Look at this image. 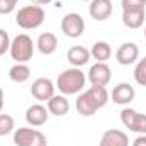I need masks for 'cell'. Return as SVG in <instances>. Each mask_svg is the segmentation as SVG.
<instances>
[{
	"instance_id": "cell-1",
	"label": "cell",
	"mask_w": 146,
	"mask_h": 146,
	"mask_svg": "<svg viewBox=\"0 0 146 146\" xmlns=\"http://www.w3.org/2000/svg\"><path fill=\"white\" fill-rule=\"evenodd\" d=\"M107 102H109V92L106 90V87H94L92 85L88 90H85L78 95L75 107L78 110V114L90 117L99 109H102Z\"/></svg>"
},
{
	"instance_id": "cell-2",
	"label": "cell",
	"mask_w": 146,
	"mask_h": 146,
	"mask_svg": "<svg viewBox=\"0 0 146 146\" xmlns=\"http://www.w3.org/2000/svg\"><path fill=\"white\" fill-rule=\"evenodd\" d=\"M85 82H87L85 73L82 72L80 68L73 66V68H68V70H65V72H61L58 75L56 88L63 95H73V94H78V92L83 90Z\"/></svg>"
},
{
	"instance_id": "cell-3",
	"label": "cell",
	"mask_w": 146,
	"mask_h": 146,
	"mask_svg": "<svg viewBox=\"0 0 146 146\" xmlns=\"http://www.w3.org/2000/svg\"><path fill=\"white\" fill-rule=\"evenodd\" d=\"M46 19V14L42 10V7L39 5H26L22 9H19V12L15 14V22L19 27L29 31V29H37Z\"/></svg>"
},
{
	"instance_id": "cell-4",
	"label": "cell",
	"mask_w": 146,
	"mask_h": 146,
	"mask_svg": "<svg viewBox=\"0 0 146 146\" xmlns=\"http://www.w3.org/2000/svg\"><path fill=\"white\" fill-rule=\"evenodd\" d=\"M10 56L17 63H27L33 60L34 54V42L27 34H19L10 42Z\"/></svg>"
},
{
	"instance_id": "cell-5",
	"label": "cell",
	"mask_w": 146,
	"mask_h": 146,
	"mask_svg": "<svg viewBox=\"0 0 146 146\" xmlns=\"http://www.w3.org/2000/svg\"><path fill=\"white\" fill-rule=\"evenodd\" d=\"M14 145L15 146H48L46 136L33 127H19L14 131Z\"/></svg>"
},
{
	"instance_id": "cell-6",
	"label": "cell",
	"mask_w": 146,
	"mask_h": 146,
	"mask_svg": "<svg viewBox=\"0 0 146 146\" xmlns=\"http://www.w3.org/2000/svg\"><path fill=\"white\" fill-rule=\"evenodd\" d=\"M61 31L66 37H72V39H76L83 34L85 31V21L80 14L76 12H70L66 14L63 19H61Z\"/></svg>"
},
{
	"instance_id": "cell-7",
	"label": "cell",
	"mask_w": 146,
	"mask_h": 146,
	"mask_svg": "<svg viewBox=\"0 0 146 146\" xmlns=\"http://www.w3.org/2000/svg\"><path fill=\"white\" fill-rule=\"evenodd\" d=\"M54 83L49 78H36L31 85V94L39 102H48L54 95Z\"/></svg>"
},
{
	"instance_id": "cell-8",
	"label": "cell",
	"mask_w": 146,
	"mask_h": 146,
	"mask_svg": "<svg viewBox=\"0 0 146 146\" xmlns=\"http://www.w3.org/2000/svg\"><path fill=\"white\" fill-rule=\"evenodd\" d=\"M112 78V73L107 63H95L88 70V82L94 87H107Z\"/></svg>"
},
{
	"instance_id": "cell-9",
	"label": "cell",
	"mask_w": 146,
	"mask_h": 146,
	"mask_svg": "<svg viewBox=\"0 0 146 146\" xmlns=\"http://www.w3.org/2000/svg\"><path fill=\"white\" fill-rule=\"evenodd\" d=\"M138 56H139V49H138V46L134 42H124L115 51V60L122 66H127V65L136 63Z\"/></svg>"
},
{
	"instance_id": "cell-10",
	"label": "cell",
	"mask_w": 146,
	"mask_h": 146,
	"mask_svg": "<svg viewBox=\"0 0 146 146\" xmlns=\"http://www.w3.org/2000/svg\"><path fill=\"white\" fill-rule=\"evenodd\" d=\"M134 95H136L134 88H133L129 83H126V82L115 85L114 90L110 92V99H112L114 104H117V106H127V104H131V102L134 100Z\"/></svg>"
},
{
	"instance_id": "cell-11",
	"label": "cell",
	"mask_w": 146,
	"mask_h": 146,
	"mask_svg": "<svg viewBox=\"0 0 146 146\" xmlns=\"http://www.w3.org/2000/svg\"><path fill=\"white\" fill-rule=\"evenodd\" d=\"M48 117H49V110L46 109L44 106H41V104H33L31 107H27V110H26V121L33 127L44 126L48 122Z\"/></svg>"
},
{
	"instance_id": "cell-12",
	"label": "cell",
	"mask_w": 146,
	"mask_h": 146,
	"mask_svg": "<svg viewBox=\"0 0 146 146\" xmlns=\"http://www.w3.org/2000/svg\"><path fill=\"white\" fill-rule=\"evenodd\" d=\"M88 12H90V17L99 22L107 21L112 14V2L110 0H92Z\"/></svg>"
},
{
	"instance_id": "cell-13",
	"label": "cell",
	"mask_w": 146,
	"mask_h": 146,
	"mask_svg": "<svg viewBox=\"0 0 146 146\" xmlns=\"http://www.w3.org/2000/svg\"><path fill=\"white\" fill-rule=\"evenodd\" d=\"M90 58H92L90 51L87 48H83V46H72L68 49V53H66V60L75 68H80V66L87 65L90 61Z\"/></svg>"
},
{
	"instance_id": "cell-14",
	"label": "cell",
	"mask_w": 146,
	"mask_h": 146,
	"mask_svg": "<svg viewBox=\"0 0 146 146\" xmlns=\"http://www.w3.org/2000/svg\"><path fill=\"white\" fill-rule=\"evenodd\" d=\"M127 145H129V138L121 129H109L100 138V146H127Z\"/></svg>"
},
{
	"instance_id": "cell-15",
	"label": "cell",
	"mask_w": 146,
	"mask_h": 146,
	"mask_svg": "<svg viewBox=\"0 0 146 146\" xmlns=\"http://www.w3.org/2000/svg\"><path fill=\"white\" fill-rule=\"evenodd\" d=\"M36 46H37V49H39V53H42L46 56L53 54L56 51V48H58V37L54 36L53 33H42L41 36L37 37Z\"/></svg>"
},
{
	"instance_id": "cell-16",
	"label": "cell",
	"mask_w": 146,
	"mask_h": 146,
	"mask_svg": "<svg viewBox=\"0 0 146 146\" xmlns=\"http://www.w3.org/2000/svg\"><path fill=\"white\" fill-rule=\"evenodd\" d=\"M46 104H48V110H49V114L58 115V117L66 115L68 110H70V102L66 100L65 95H53Z\"/></svg>"
},
{
	"instance_id": "cell-17",
	"label": "cell",
	"mask_w": 146,
	"mask_h": 146,
	"mask_svg": "<svg viewBox=\"0 0 146 146\" xmlns=\"http://www.w3.org/2000/svg\"><path fill=\"white\" fill-rule=\"evenodd\" d=\"M90 54H92L94 60H97V63H106L110 58V54H112V48H110L109 42H106V41H97L92 46Z\"/></svg>"
},
{
	"instance_id": "cell-18",
	"label": "cell",
	"mask_w": 146,
	"mask_h": 146,
	"mask_svg": "<svg viewBox=\"0 0 146 146\" xmlns=\"http://www.w3.org/2000/svg\"><path fill=\"white\" fill-rule=\"evenodd\" d=\"M9 76H10V80L15 82V83H24V82H27L29 76H31V68H29L26 63H17V65H14V66L9 70Z\"/></svg>"
},
{
	"instance_id": "cell-19",
	"label": "cell",
	"mask_w": 146,
	"mask_h": 146,
	"mask_svg": "<svg viewBox=\"0 0 146 146\" xmlns=\"http://www.w3.org/2000/svg\"><path fill=\"white\" fill-rule=\"evenodd\" d=\"M145 22V10L141 12H122V24L127 29H138Z\"/></svg>"
},
{
	"instance_id": "cell-20",
	"label": "cell",
	"mask_w": 146,
	"mask_h": 146,
	"mask_svg": "<svg viewBox=\"0 0 146 146\" xmlns=\"http://www.w3.org/2000/svg\"><path fill=\"white\" fill-rule=\"evenodd\" d=\"M133 75H134V82L139 87H146V56L136 63V68H134Z\"/></svg>"
},
{
	"instance_id": "cell-21",
	"label": "cell",
	"mask_w": 146,
	"mask_h": 146,
	"mask_svg": "<svg viewBox=\"0 0 146 146\" xmlns=\"http://www.w3.org/2000/svg\"><path fill=\"white\" fill-rule=\"evenodd\" d=\"M14 117L9 114H0V136H7L14 131Z\"/></svg>"
},
{
	"instance_id": "cell-22",
	"label": "cell",
	"mask_w": 146,
	"mask_h": 146,
	"mask_svg": "<svg viewBox=\"0 0 146 146\" xmlns=\"http://www.w3.org/2000/svg\"><path fill=\"white\" fill-rule=\"evenodd\" d=\"M122 12H141L145 10L146 2L143 0H121Z\"/></svg>"
},
{
	"instance_id": "cell-23",
	"label": "cell",
	"mask_w": 146,
	"mask_h": 146,
	"mask_svg": "<svg viewBox=\"0 0 146 146\" xmlns=\"http://www.w3.org/2000/svg\"><path fill=\"white\" fill-rule=\"evenodd\" d=\"M129 131L138 133V134H146V114H139L138 112V115H136V119H134V122H133Z\"/></svg>"
},
{
	"instance_id": "cell-24",
	"label": "cell",
	"mask_w": 146,
	"mask_h": 146,
	"mask_svg": "<svg viewBox=\"0 0 146 146\" xmlns=\"http://www.w3.org/2000/svg\"><path fill=\"white\" fill-rule=\"evenodd\" d=\"M10 37L7 34V31H3V29H0V56L2 54H5L9 49H10Z\"/></svg>"
},
{
	"instance_id": "cell-25",
	"label": "cell",
	"mask_w": 146,
	"mask_h": 146,
	"mask_svg": "<svg viewBox=\"0 0 146 146\" xmlns=\"http://www.w3.org/2000/svg\"><path fill=\"white\" fill-rule=\"evenodd\" d=\"M15 0H0V14L2 15H7V14H12L15 10Z\"/></svg>"
},
{
	"instance_id": "cell-26",
	"label": "cell",
	"mask_w": 146,
	"mask_h": 146,
	"mask_svg": "<svg viewBox=\"0 0 146 146\" xmlns=\"http://www.w3.org/2000/svg\"><path fill=\"white\" fill-rule=\"evenodd\" d=\"M133 146H146V134H139V136L133 141Z\"/></svg>"
},
{
	"instance_id": "cell-27",
	"label": "cell",
	"mask_w": 146,
	"mask_h": 146,
	"mask_svg": "<svg viewBox=\"0 0 146 146\" xmlns=\"http://www.w3.org/2000/svg\"><path fill=\"white\" fill-rule=\"evenodd\" d=\"M31 2H33V5H39V7H41V5H48V3H51L53 0H31Z\"/></svg>"
},
{
	"instance_id": "cell-28",
	"label": "cell",
	"mask_w": 146,
	"mask_h": 146,
	"mask_svg": "<svg viewBox=\"0 0 146 146\" xmlns=\"http://www.w3.org/2000/svg\"><path fill=\"white\" fill-rule=\"evenodd\" d=\"M3 109V90H2V87H0V112Z\"/></svg>"
},
{
	"instance_id": "cell-29",
	"label": "cell",
	"mask_w": 146,
	"mask_h": 146,
	"mask_svg": "<svg viewBox=\"0 0 146 146\" xmlns=\"http://www.w3.org/2000/svg\"><path fill=\"white\" fill-rule=\"evenodd\" d=\"M83 2H92V0H83Z\"/></svg>"
},
{
	"instance_id": "cell-30",
	"label": "cell",
	"mask_w": 146,
	"mask_h": 146,
	"mask_svg": "<svg viewBox=\"0 0 146 146\" xmlns=\"http://www.w3.org/2000/svg\"><path fill=\"white\" fill-rule=\"evenodd\" d=\"M145 37H146V27H145Z\"/></svg>"
},
{
	"instance_id": "cell-31",
	"label": "cell",
	"mask_w": 146,
	"mask_h": 146,
	"mask_svg": "<svg viewBox=\"0 0 146 146\" xmlns=\"http://www.w3.org/2000/svg\"><path fill=\"white\" fill-rule=\"evenodd\" d=\"M15 2H19V0H15Z\"/></svg>"
},
{
	"instance_id": "cell-32",
	"label": "cell",
	"mask_w": 146,
	"mask_h": 146,
	"mask_svg": "<svg viewBox=\"0 0 146 146\" xmlns=\"http://www.w3.org/2000/svg\"><path fill=\"white\" fill-rule=\"evenodd\" d=\"M143 2H146V0H143Z\"/></svg>"
}]
</instances>
